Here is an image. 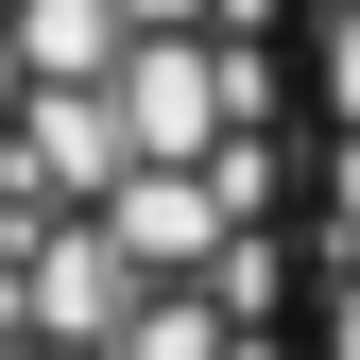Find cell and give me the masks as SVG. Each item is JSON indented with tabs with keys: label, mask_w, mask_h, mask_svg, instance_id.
I'll use <instances>...</instances> for the list:
<instances>
[{
	"label": "cell",
	"mask_w": 360,
	"mask_h": 360,
	"mask_svg": "<svg viewBox=\"0 0 360 360\" xmlns=\"http://www.w3.org/2000/svg\"><path fill=\"white\" fill-rule=\"evenodd\" d=\"M326 223H343V257H360V138L326 155Z\"/></svg>",
	"instance_id": "cell-2"
},
{
	"label": "cell",
	"mask_w": 360,
	"mask_h": 360,
	"mask_svg": "<svg viewBox=\"0 0 360 360\" xmlns=\"http://www.w3.org/2000/svg\"><path fill=\"white\" fill-rule=\"evenodd\" d=\"M326 120H343V138H360V0H343V18H326Z\"/></svg>",
	"instance_id": "cell-1"
},
{
	"label": "cell",
	"mask_w": 360,
	"mask_h": 360,
	"mask_svg": "<svg viewBox=\"0 0 360 360\" xmlns=\"http://www.w3.org/2000/svg\"><path fill=\"white\" fill-rule=\"evenodd\" d=\"M326 360H360V257H343V292H326Z\"/></svg>",
	"instance_id": "cell-3"
}]
</instances>
